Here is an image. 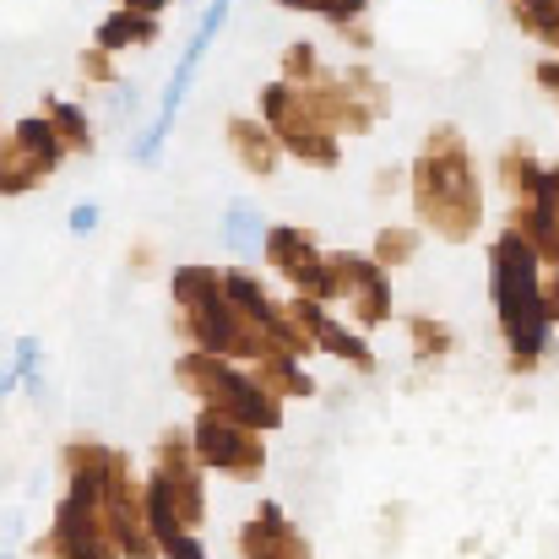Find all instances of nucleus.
<instances>
[{
  "label": "nucleus",
  "instance_id": "a878e982",
  "mask_svg": "<svg viewBox=\"0 0 559 559\" xmlns=\"http://www.w3.org/2000/svg\"><path fill=\"white\" fill-rule=\"evenodd\" d=\"M538 82H544V87H549V93H559V60H549V66H544V71H538Z\"/></svg>",
  "mask_w": 559,
  "mask_h": 559
},
{
  "label": "nucleus",
  "instance_id": "9b49d317",
  "mask_svg": "<svg viewBox=\"0 0 559 559\" xmlns=\"http://www.w3.org/2000/svg\"><path fill=\"white\" fill-rule=\"evenodd\" d=\"M332 299H348L365 326H380L391 316V288L380 277V261L359 255H332Z\"/></svg>",
  "mask_w": 559,
  "mask_h": 559
},
{
  "label": "nucleus",
  "instance_id": "0eeeda50",
  "mask_svg": "<svg viewBox=\"0 0 559 559\" xmlns=\"http://www.w3.org/2000/svg\"><path fill=\"white\" fill-rule=\"evenodd\" d=\"M104 527H109L115 549H126L131 559H158V533H153V516H147V495L126 478V467L104 489Z\"/></svg>",
  "mask_w": 559,
  "mask_h": 559
},
{
  "label": "nucleus",
  "instance_id": "ddd939ff",
  "mask_svg": "<svg viewBox=\"0 0 559 559\" xmlns=\"http://www.w3.org/2000/svg\"><path fill=\"white\" fill-rule=\"evenodd\" d=\"M294 321H299V326L326 348V354H343V359H354L359 370H370V348H365L359 337H348L343 326H332V321L321 316V305H316V299H299V305H294Z\"/></svg>",
  "mask_w": 559,
  "mask_h": 559
},
{
  "label": "nucleus",
  "instance_id": "f3484780",
  "mask_svg": "<svg viewBox=\"0 0 559 559\" xmlns=\"http://www.w3.org/2000/svg\"><path fill=\"white\" fill-rule=\"evenodd\" d=\"M49 115L60 120L55 131L66 136V147H82V153L93 147V131H87V120H82V109H71V104H60V98H55V104H49Z\"/></svg>",
  "mask_w": 559,
  "mask_h": 559
},
{
  "label": "nucleus",
  "instance_id": "20e7f679",
  "mask_svg": "<svg viewBox=\"0 0 559 559\" xmlns=\"http://www.w3.org/2000/svg\"><path fill=\"white\" fill-rule=\"evenodd\" d=\"M201 478L190 467L186 440H164L158 445V478L147 484V516H153V533L158 544H175L186 538L190 527L201 522Z\"/></svg>",
  "mask_w": 559,
  "mask_h": 559
},
{
  "label": "nucleus",
  "instance_id": "9d476101",
  "mask_svg": "<svg viewBox=\"0 0 559 559\" xmlns=\"http://www.w3.org/2000/svg\"><path fill=\"white\" fill-rule=\"evenodd\" d=\"M266 255H272V266L283 277H294V288L305 299H316V305L332 299V261L316 255V239L305 228H272L266 234Z\"/></svg>",
  "mask_w": 559,
  "mask_h": 559
},
{
  "label": "nucleus",
  "instance_id": "f257e3e1",
  "mask_svg": "<svg viewBox=\"0 0 559 559\" xmlns=\"http://www.w3.org/2000/svg\"><path fill=\"white\" fill-rule=\"evenodd\" d=\"M538 250L522 228H506L495 239V261H489V277H495V310H500V326L511 337V354H516V370H533L549 348V299H544V283H538Z\"/></svg>",
  "mask_w": 559,
  "mask_h": 559
},
{
  "label": "nucleus",
  "instance_id": "4468645a",
  "mask_svg": "<svg viewBox=\"0 0 559 559\" xmlns=\"http://www.w3.org/2000/svg\"><path fill=\"white\" fill-rule=\"evenodd\" d=\"M228 142H234V153L255 169V175H272V164H277V147H272V136L261 131V126H250V120H234L228 126Z\"/></svg>",
  "mask_w": 559,
  "mask_h": 559
},
{
  "label": "nucleus",
  "instance_id": "39448f33",
  "mask_svg": "<svg viewBox=\"0 0 559 559\" xmlns=\"http://www.w3.org/2000/svg\"><path fill=\"white\" fill-rule=\"evenodd\" d=\"M104 489L109 484H71V495L55 516V533L38 549L55 559H115V538L104 527Z\"/></svg>",
  "mask_w": 559,
  "mask_h": 559
},
{
  "label": "nucleus",
  "instance_id": "1a4fd4ad",
  "mask_svg": "<svg viewBox=\"0 0 559 559\" xmlns=\"http://www.w3.org/2000/svg\"><path fill=\"white\" fill-rule=\"evenodd\" d=\"M223 22H228V0H212V11L201 16V27H195L190 49L180 55V66H175V82H169V93H164L158 126L136 142V158H153V153L164 147V136H169V126H175V115H180V104H186V93H190V76H195V66H201V55H206V44L217 38V27H223Z\"/></svg>",
  "mask_w": 559,
  "mask_h": 559
},
{
  "label": "nucleus",
  "instance_id": "412c9836",
  "mask_svg": "<svg viewBox=\"0 0 559 559\" xmlns=\"http://www.w3.org/2000/svg\"><path fill=\"white\" fill-rule=\"evenodd\" d=\"M164 555H169V559H206V555H201V544H195L190 533H186V538H175V544H164Z\"/></svg>",
  "mask_w": 559,
  "mask_h": 559
},
{
  "label": "nucleus",
  "instance_id": "aec40b11",
  "mask_svg": "<svg viewBox=\"0 0 559 559\" xmlns=\"http://www.w3.org/2000/svg\"><path fill=\"white\" fill-rule=\"evenodd\" d=\"M413 245H418L413 228H385V234H380V261H407Z\"/></svg>",
  "mask_w": 559,
  "mask_h": 559
},
{
  "label": "nucleus",
  "instance_id": "a211bd4d",
  "mask_svg": "<svg viewBox=\"0 0 559 559\" xmlns=\"http://www.w3.org/2000/svg\"><path fill=\"white\" fill-rule=\"evenodd\" d=\"M255 234H261V228H255V212H250V206H234V212H228V245H234V250H250Z\"/></svg>",
  "mask_w": 559,
  "mask_h": 559
},
{
  "label": "nucleus",
  "instance_id": "423d86ee",
  "mask_svg": "<svg viewBox=\"0 0 559 559\" xmlns=\"http://www.w3.org/2000/svg\"><path fill=\"white\" fill-rule=\"evenodd\" d=\"M195 456L206 462V467H217V473H234V478H250V473H261V440H255V429L250 424H239V418H223V413H201V424H195Z\"/></svg>",
  "mask_w": 559,
  "mask_h": 559
},
{
  "label": "nucleus",
  "instance_id": "393cba45",
  "mask_svg": "<svg viewBox=\"0 0 559 559\" xmlns=\"http://www.w3.org/2000/svg\"><path fill=\"white\" fill-rule=\"evenodd\" d=\"M544 299H549V321H559V266H555V277H549V288H544Z\"/></svg>",
  "mask_w": 559,
  "mask_h": 559
},
{
  "label": "nucleus",
  "instance_id": "b1692460",
  "mask_svg": "<svg viewBox=\"0 0 559 559\" xmlns=\"http://www.w3.org/2000/svg\"><path fill=\"white\" fill-rule=\"evenodd\" d=\"M169 0H126V11H142V16H158Z\"/></svg>",
  "mask_w": 559,
  "mask_h": 559
},
{
  "label": "nucleus",
  "instance_id": "f03ea898",
  "mask_svg": "<svg viewBox=\"0 0 559 559\" xmlns=\"http://www.w3.org/2000/svg\"><path fill=\"white\" fill-rule=\"evenodd\" d=\"M418 212L435 234L445 239H467L484 217V195H478V175H473V153L462 147L456 131H435L424 142V158H418Z\"/></svg>",
  "mask_w": 559,
  "mask_h": 559
},
{
  "label": "nucleus",
  "instance_id": "6e6552de",
  "mask_svg": "<svg viewBox=\"0 0 559 559\" xmlns=\"http://www.w3.org/2000/svg\"><path fill=\"white\" fill-rule=\"evenodd\" d=\"M60 153H66V136L49 120H22L11 131V142H5V190L16 195V190L49 180V169L60 164Z\"/></svg>",
  "mask_w": 559,
  "mask_h": 559
},
{
  "label": "nucleus",
  "instance_id": "f8f14e48",
  "mask_svg": "<svg viewBox=\"0 0 559 559\" xmlns=\"http://www.w3.org/2000/svg\"><path fill=\"white\" fill-rule=\"evenodd\" d=\"M239 549H245V559H305L299 533L283 522L277 506H261V516L239 533Z\"/></svg>",
  "mask_w": 559,
  "mask_h": 559
},
{
  "label": "nucleus",
  "instance_id": "5701e85b",
  "mask_svg": "<svg viewBox=\"0 0 559 559\" xmlns=\"http://www.w3.org/2000/svg\"><path fill=\"white\" fill-rule=\"evenodd\" d=\"M71 223H76V234H93V223H98V212H93V206H76V217H71Z\"/></svg>",
  "mask_w": 559,
  "mask_h": 559
},
{
  "label": "nucleus",
  "instance_id": "4be33fe9",
  "mask_svg": "<svg viewBox=\"0 0 559 559\" xmlns=\"http://www.w3.org/2000/svg\"><path fill=\"white\" fill-rule=\"evenodd\" d=\"M277 5H305V11H321V16L337 11V0H277Z\"/></svg>",
  "mask_w": 559,
  "mask_h": 559
},
{
  "label": "nucleus",
  "instance_id": "6ab92c4d",
  "mask_svg": "<svg viewBox=\"0 0 559 559\" xmlns=\"http://www.w3.org/2000/svg\"><path fill=\"white\" fill-rule=\"evenodd\" d=\"M413 337H418V354H445L451 348V332L440 321H424V316L413 321Z\"/></svg>",
  "mask_w": 559,
  "mask_h": 559
},
{
  "label": "nucleus",
  "instance_id": "dca6fc26",
  "mask_svg": "<svg viewBox=\"0 0 559 559\" xmlns=\"http://www.w3.org/2000/svg\"><path fill=\"white\" fill-rule=\"evenodd\" d=\"M511 11H516V22L533 38H544V44L559 49V0H511Z\"/></svg>",
  "mask_w": 559,
  "mask_h": 559
},
{
  "label": "nucleus",
  "instance_id": "2eb2a0df",
  "mask_svg": "<svg viewBox=\"0 0 559 559\" xmlns=\"http://www.w3.org/2000/svg\"><path fill=\"white\" fill-rule=\"evenodd\" d=\"M158 33V22L153 16H142V11H120V16H109L104 27H98V49H126V44H147Z\"/></svg>",
  "mask_w": 559,
  "mask_h": 559
},
{
  "label": "nucleus",
  "instance_id": "7ed1b4c3",
  "mask_svg": "<svg viewBox=\"0 0 559 559\" xmlns=\"http://www.w3.org/2000/svg\"><path fill=\"white\" fill-rule=\"evenodd\" d=\"M180 380H186L212 413L239 418V424H250V429H277V418H283L277 391H266L261 380L234 374L217 354H186V359H180Z\"/></svg>",
  "mask_w": 559,
  "mask_h": 559
}]
</instances>
